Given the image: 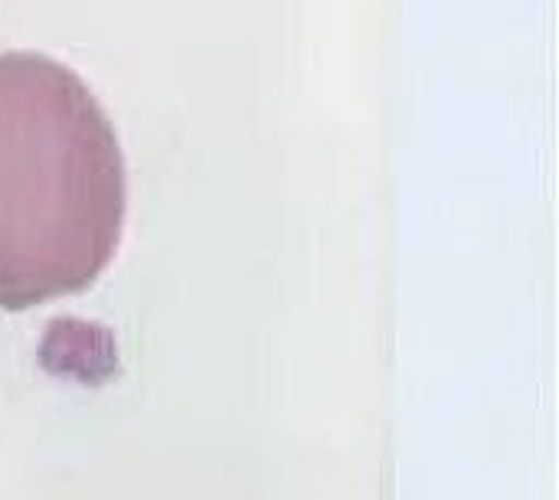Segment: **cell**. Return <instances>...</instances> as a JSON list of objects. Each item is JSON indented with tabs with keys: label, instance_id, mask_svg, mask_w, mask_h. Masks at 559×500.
<instances>
[{
	"label": "cell",
	"instance_id": "cell-1",
	"mask_svg": "<svg viewBox=\"0 0 559 500\" xmlns=\"http://www.w3.org/2000/svg\"><path fill=\"white\" fill-rule=\"evenodd\" d=\"M124 157L92 88L43 52H0V308L85 291L115 259Z\"/></svg>",
	"mask_w": 559,
	"mask_h": 500
}]
</instances>
